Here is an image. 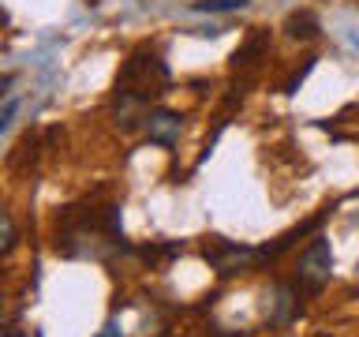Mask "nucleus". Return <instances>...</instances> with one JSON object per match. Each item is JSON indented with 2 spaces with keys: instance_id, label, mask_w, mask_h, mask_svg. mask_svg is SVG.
<instances>
[{
  "instance_id": "nucleus-1",
  "label": "nucleus",
  "mask_w": 359,
  "mask_h": 337,
  "mask_svg": "<svg viewBox=\"0 0 359 337\" xmlns=\"http://www.w3.org/2000/svg\"><path fill=\"white\" fill-rule=\"evenodd\" d=\"M168 83H172V75H168V64L161 56L154 53H135L123 60L120 75H116V98H131L146 105L150 98H161Z\"/></svg>"
},
{
  "instance_id": "nucleus-2",
  "label": "nucleus",
  "mask_w": 359,
  "mask_h": 337,
  "mask_svg": "<svg viewBox=\"0 0 359 337\" xmlns=\"http://www.w3.org/2000/svg\"><path fill=\"white\" fill-rule=\"evenodd\" d=\"M330 266H333V255H330V240H314L307 251L299 255V270H296V281L307 292H318L325 281H330Z\"/></svg>"
},
{
  "instance_id": "nucleus-3",
  "label": "nucleus",
  "mask_w": 359,
  "mask_h": 337,
  "mask_svg": "<svg viewBox=\"0 0 359 337\" xmlns=\"http://www.w3.org/2000/svg\"><path fill=\"white\" fill-rule=\"evenodd\" d=\"M180 131H184V117L176 109H154L146 117V135H150L154 146H176L180 143Z\"/></svg>"
},
{
  "instance_id": "nucleus-4",
  "label": "nucleus",
  "mask_w": 359,
  "mask_h": 337,
  "mask_svg": "<svg viewBox=\"0 0 359 337\" xmlns=\"http://www.w3.org/2000/svg\"><path fill=\"white\" fill-rule=\"evenodd\" d=\"M266 53H269V34L266 30H251L243 38L240 49L232 53V67H236V72H247V67H255Z\"/></svg>"
},
{
  "instance_id": "nucleus-5",
  "label": "nucleus",
  "mask_w": 359,
  "mask_h": 337,
  "mask_svg": "<svg viewBox=\"0 0 359 337\" xmlns=\"http://www.w3.org/2000/svg\"><path fill=\"white\" fill-rule=\"evenodd\" d=\"M288 34H292V38H299V41H307V38L318 34V22H314L311 11H299V15L288 19Z\"/></svg>"
},
{
  "instance_id": "nucleus-6",
  "label": "nucleus",
  "mask_w": 359,
  "mask_h": 337,
  "mask_svg": "<svg viewBox=\"0 0 359 337\" xmlns=\"http://www.w3.org/2000/svg\"><path fill=\"white\" fill-rule=\"evenodd\" d=\"M251 0H191V11H243Z\"/></svg>"
},
{
  "instance_id": "nucleus-7",
  "label": "nucleus",
  "mask_w": 359,
  "mask_h": 337,
  "mask_svg": "<svg viewBox=\"0 0 359 337\" xmlns=\"http://www.w3.org/2000/svg\"><path fill=\"white\" fill-rule=\"evenodd\" d=\"M15 109H19V101L8 94V101H4V112H0V135H8V131H11V124H15Z\"/></svg>"
},
{
  "instance_id": "nucleus-8",
  "label": "nucleus",
  "mask_w": 359,
  "mask_h": 337,
  "mask_svg": "<svg viewBox=\"0 0 359 337\" xmlns=\"http://www.w3.org/2000/svg\"><path fill=\"white\" fill-rule=\"evenodd\" d=\"M311 67H314V56H307L299 72H296V75H292L288 83H285V90H288V94H296V90H299V83H303V79H307V72H311Z\"/></svg>"
},
{
  "instance_id": "nucleus-9",
  "label": "nucleus",
  "mask_w": 359,
  "mask_h": 337,
  "mask_svg": "<svg viewBox=\"0 0 359 337\" xmlns=\"http://www.w3.org/2000/svg\"><path fill=\"white\" fill-rule=\"evenodd\" d=\"M11 247H15V225H11V213H4V247L0 251L11 255Z\"/></svg>"
}]
</instances>
